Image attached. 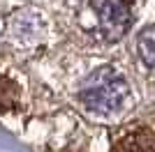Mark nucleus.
Here are the masks:
<instances>
[{
	"label": "nucleus",
	"instance_id": "2",
	"mask_svg": "<svg viewBox=\"0 0 155 152\" xmlns=\"http://www.w3.org/2000/svg\"><path fill=\"white\" fill-rule=\"evenodd\" d=\"M93 14V32L102 42H118L132 25V7L127 2H91Z\"/></svg>",
	"mask_w": 155,
	"mask_h": 152
},
{
	"label": "nucleus",
	"instance_id": "3",
	"mask_svg": "<svg viewBox=\"0 0 155 152\" xmlns=\"http://www.w3.org/2000/svg\"><path fill=\"white\" fill-rule=\"evenodd\" d=\"M111 152H155V131L139 127L134 131L125 134Z\"/></svg>",
	"mask_w": 155,
	"mask_h": 152
},
{
	"label": "nucleus",
	"instance_id": "4",
	"mask_svg": "<svg viewBox=\"0 0 155 152\" xmlns=\"http://www.w3.org/2000/svg\"><path fill=\"white\" fill-rule=\"evenodd\" d=\"M137 51H139L141 62L146 65L150 71H155V23L148 25V28H143V30L139 32Z\"/></svg>",
	"mask_w": 155,
	"mask_h": 152
},
{
	"label": "nucleus",
	"instance_id": "5",
	"mask_svg": "<svg viewBox=\"0 0 155 152\" xmlns=\"http://www.w3.org/2000/svg\"><path fill=\"white\" fill-rule=\"evenodd\" d=\"M19 106V85L9 76L0 74V111H12Z\"/></svg>",
	"mask_w": 155,
	"mask_h": 152
},
{
	"label": "nucleus",
	"instance_id": "1",
	"mask_svg": "<svg viewBox=\"0 0 155 152\" xmlns=\"http://www.w3.org/2000/svg\"><path fill=\"white\" fill-rule=\"evenodd\" d=\"M84 106L95 113H116L130 101V85L114 67H100L86 76L79 90Z\"/></svg>",
	"mask_w": 155,
	"mask_h": 152
}]
</instances>
